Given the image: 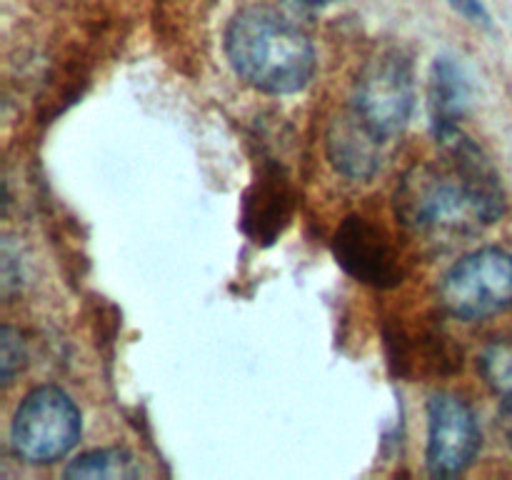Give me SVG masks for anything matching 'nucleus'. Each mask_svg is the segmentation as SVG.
Masks as SVG:
<instances>
[{
    "label": "nucleus",
    "instance_id": "obj_1",
    "mask_svg": "<svg viewBox=\"0 0 512 480\" xmlns=\"http://www.w3.org/2000/svg\"><path fill=\"white\" fill-rule=\"evenodd\" d=\"M435 135L443 155L403 175L395 190V213L405 228L425 238H470L503 215V185L463 130L448 128Z\"/></svg>",
    "mask_w": 512,
    "mask_h": 480
},
{
    "label": "nucleus",
    "instance_id": "obj_2",
    "mask_svg": "<svg viewBox=\"0 0 512 480\" xmlns=\"http://www.w3.org/2000/svg\"><path fill=\"white\" fill-rule=\"evenodd\" d=\"M230 65L253 88L273 95L298 93L315 73V50L308 35L278 10L245 8L225 30Z\"/></svg>",
    "mask_w": 512,
    "mask_h": 480
},
{
    "label": "nucleus",
    "instance_id": "obj_3",
    "mask_svg": "<svg viewBox=\"0 0 512 480\" xmlns=\"http://www.w3.org/2000/svg\"><path fill=\"white\" fill-rule=\"evenodd\" d=\"M80 410L60 388L45 385L25 395L10 425V443L25 463H55L80 440Z\"/></svg>",
    "mask_w": 512,
    "mask_h": 480
},
{
    "label": "nucleus",
    "instance_id": "obj_4",
    "mask_svg": "<svg viewBox=\"0 0 512 480\" xmlns=\"http://www.w3.org/2000/svg\"><path fill=\"white\" fill-rule=\"evenodd\" d=\"M440 300L455 318L483 320L512 308V255L483 248L465 255L440 283Z\"/></svg>",
    "mask_w": 512,
    "mask_h": 480
},
{
    "label": "nucleus",
    "instance_id": "obj_5",
    "mask_svg": "<svg viewBox=\"0 0 512 480\" xmlns=\"http://www.w3.org/2000/svg\"><path fill=\"white\" fill-rule=\"evenodd\" d=\"M415 103L413 68L398 53H385L368 60L355 80L353 110L375 130L390 140L405 128Z\"/></svg>",
    "mask_w": 512,
    "mask_h": 480
},
{
    "label": "nucleus",
    "instance_id": "obj_6",
    "mask_svg": "<svg viewBox=\"0 0 512 480\" xmlns=\"http://www.w3.org/2000/svg\"><path fill=\"white\" fill-rule=\"evenodd\" d=\"M480 448L475 413L458 395L440 393L428 405V468L433 475H458Z\"/></svg>",
    "mask_w": 512,
    "mask_h": 480
},
{
    "label": "nucleus",
    "instance_id": "obj_7",
    "mask_svg": "<svg viewBox=\"0 0 512 480\" xmlns=\"http://www.w3.org/2000/svg\"><path fill=\"white\" fill-rule=\"evenodd\" d=\"M333 250L338 263L360 283L393 288L403 280V265L390 235L363 215H350L340 223Z\"/></svg>",
    "mask_w": 512,
    "mask_h": 480
},
{
    "label": "nucleus",
    "instance_id": "obj_8",
    "mask_svg": "<svg viewBox=\"0 0 512 480\" xmlns=\"http://www.w3.org/2000/svg\"><path fill=\"white\" fill-rule=\"evenodd\" d=\"M388 140L375 133L353 108L338 115L328 130V158L335 170L348 178H373L383 163V145Z\"/></svg>",
    "mask_w": 512,
    "mask_h": 480
},
{
    "label": "nucleus",
    "instance_id": "obj_9",
    "mask_svg": "<svg viewBox=\"0 0 512 480\" xmlns=\"http://www.w3.org/2000/svg\"><path fill=\"white\" fill-rule=\"evenodd\" d=\"M468 103V83L458 65L448 58H438L430 75V113H433L435 133L458 128V120Z\"/></svg>",
    "mask_w": 512,
    "mask_h": 480
},
{
    "label": "nucleus",
    "instance_id": "obj_10",
    "mask_svg": "<svg viewBox=\"0 0 512 480\" xmlns=\"http://www.w3.org/2000/svg\"><path fill=\"white\" fill-rule=\"evenodd\" d=\"M138 473L133 455L120 448L90 450L65 468V478L70 480H125L138 478Z\"/></svg>",
    "mask_w": 512,
    "mask_h": 480
},
{
    "label": "nucleus",
    "instance_id": "obj_11",
    "mask_svg": "<svg viewBox=\"0 0 512 480\" xmlns=\"http://www.w3.org/2000/svg\"><path fill=\"white\" fill-rule=\"evenodd\" d=\"M480 373L485 383L503 398V408H512V340H498L483 350Z\"/></svg>",
    "mask_w": 512,
    "mask_h": 480
},
{
    "label": "nucleus",
    "instance_id": "obj_12",
    "mask_svg": "<svg viewBox=\"0 0 512 480\" xmlns=\"http://www.w3.org/2000/svg\"><path fill=\"white\" fill-rule=\"evenodd\" d=\"M25 365V348L20 343V335L13 328H3L0 333V375L3 383H10L15 373Z\"/></svg>",
    "mask_w": 512,
    "mask_h": 480
},
{
    "label": "nucleus",
    "instance_id": "obj_13",
    "mask_svg": "<svg viewBox=\"0 0 512 480\" xmlns=\"http://www.w3.org/2000/svg\"><path fill=\"white\" fill-rule=\"evenodd\" d=\"M448 3L453 5L458 13H463L465 18L473 20V23H483V25L490 23L488 10H485L483 0H448Z\"/></svg>",
    "mask_w": 512,
    "mask_h": 480
},
{
    "label": "nucleus",
    "instance_id": "obj_14",
    "mask_svg": "<svg viewBox=\"0 0 512 480\" xmlns=\"http://www.w3.org/2000/svg\"><path fill=\"white\" fill-rule=\"evenodd\" d=\"M285 3L295 5V8H318V5H325L328 0H285Z\"/></svg>",
    "mask_w": 512,
    "mask_h": 480
}]
</instances>
